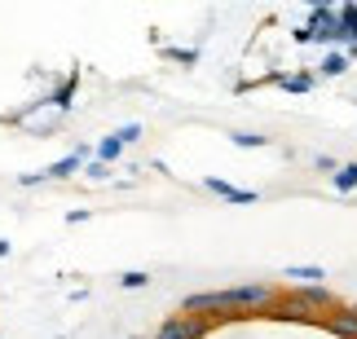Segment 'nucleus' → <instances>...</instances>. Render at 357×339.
<instances>
[{"mask_svg":"<svg viewBox=\"0 0 357 339\" xmlns=\"http://www.w3.org/2000/svg\"><path fill=\"white\" fill-rule=\"evenodd\" d=\"M273 313H278L282 322H309L313 308L300 300V291H296V295H287V300H273Z\"/></svg>","mask_w":357,"mask_h":339,"instance_id":"obj_5","label":"nucleus"},{"mask_svg":"<svg viewBox=\"0 0 357 339\" xmlns=\"http://www.w3.org/2000/svg\"><path fill=\"white\" fill-rule=\"evenodd\" d=\"M282 88H291V93H309V88H313V79H309V75H296V79H282Z\"/></svg>","mask_w":357,"mask_h":339,"instance_id":"obj_14","label":"nucleus"},{"mask_svg":"<svg viewBox=\"0 0 357 339\" xmlns=\"http://www.w3.org/2000/svg\"><path fill=\"white\" fill-rule=\"evenodd\" d=\"M93 155V145H75L66 159H58V164H49V168H40V172H26V176H18V185H40V181H62V176H71V172H79L84 168V159Z\"/></svg>","mask_w":357,"mask_h":339,"instance_id":"obj_2","label":"nucleus"},{"mask_svg":"<svg viewBox=\"0 0 357 339\" xmlns=\"http://www.w3.org/2000/svg\"><path fill=\"white\" fill-rule=\"evenodd\" d=\"M300 300H305L309 308H322V304H331V295H326L322 287H305V291H300Z\"/></svg>","mask_w":357,"mask_h":339,"instance_id":"obj_10","label":"nucleus"},{"mask_svg":"<svg viewBox=\"0 0 357 339\" xmlns=\"http://www.w3.org/2000/svg\"><path fill=\"white\" fill-rule=\"evenodd\" d=\"M273 304V291L252 282V287H229V291H199L185 300V313H212V317H238L243 308H265Z\"/></svg>","mask_w":357,"mask_h":339,"instance_id":"obj_1","label":"nucleus"},{"mask_svg":"<svg viewBox=\"0 0 357 339\" xmlns=\"http://www.w3.org/2000/svg\"><path fill=\"white\" fill-rule=\"evenodd\" d=\"M344 66H349V58H344V53H331V58L322 62V75H340Z\"/></svg>","mask_w":357,"mask_h":339,"instance_id":"obj_11","label":"nucleus"},{"mask_svg":"<svg viewBox=\"0 0 357 339\" xmlns=\"http://www.w3.org/2000/svg\"><path fill=\"white\" fill-rule=\"evenodd\" d=\"M212 189V194H221V198H229V203H256V194L252 189H238V185H229V181H221V176H208V181H203Z\"/></svg>","mask_w":357,"mask_h":339,"instance_id":"obj_6","label":"nucleus"},{"mask_svg":"<svg viewBox=\"0 0 357 339\" xmlns=\"http://www.w3.org/2000/svg\"><path fill=\"white\" fill-rule=\"evenodd\" d=\"M212 326V317H168L155 331V339H203Z\"/></svg>","mask_w":357,"mask_h":339,"instance_id":"obj_3","label":"nucleus"},{"mask_svg":"<svg viewBox=\"0 0 357 339\" xmlns=\"http://www.w3.org/2000/svg\"><path fill=\"white\" fill-rule=\"evenodd\" d=\"M146 282H150L146 274H119V287H123V291H142Z\"/></svg>","mask_w":357,"mask_h":339,"instance_id":"obj_12","label":"nucleus"},{"mask_svg":"<svg viewBox=\"0 0 357 339\" xmlns=\"http://www.w3.org/2000/svg\"><path fill=\"white\" fill-rule=\"evenodd\" d=\"M287 278H300V282H322V278H326V269H318V265H291V269H287Z\"/></svg>","mask_w":357,"mask_h":339,"instance_id":"obj_9","label":"nucleus"},{"mask_svg":"<svg viewBox=\"0 0 357 339\" xmlns=\"http://www.w3.org/2000/svg\"><path fill=\"white\" fill-rule=\"evenodd\" d=\"M71 93H75V75L66 79V84H62L58 93H53V106H66V102H71Z\"/></svg>","mask_w":357,"mask_h":339,"instance_id":"obj_13","label":"nucleus"},{"mask_svg":"<svg viewBox=\"0 0 357 339\" xmlns=\"http://www.w3.org/2000/svg\"><path fill=\"white\" fill-rule=\"evenodd\" d=\"M331 181H335V189H340V194H349V189H357V164H344V168H340V172L331 176Z\"/></svg>","mask_w":357,"mask_h":339,"instance_id":"obj_8","label":"nucleus"},{"mask_svg":"<svg viewBox=\"0 0 357 339\" xmlns=\"http://www.w3.org/2000/svg\"><path fill=\"white\" fill-rule=\"evenodd\" d=\"M234 141L247 145V150H252V145H265V137H256V132H234Z\"/></svg>","mask_w":357,"mask_h":339,"instance_id":"obj_15","label":"nucleus"},{"mask_svg":"<svg viewBox=\"0 0 357 339\" xmlns=\"http://www.w3.org/2000/svg\"><path fill=\"white\" fill-rule=\"evenodd\" d=\"M137 137H142V124H123V128H119V132H111V137H106L93 155H98V164H111V159H119L123 145L137 141Z\"/></svg>","mask_w":357,"mask_h":339,"instance_id":"obj_4","label":"nucleus"},{"mask_svg":"<svg viewBox=\"0 0 357 339\" xmlns=\"http://www.w3.org/2000/svg\"><path fill=\"white\" fill-rule=\"evenodd\" d=\"M331 331L344 335V339H357V308H344V313L331 317Z\"/></svg>","mask_w":357,"mask_h":339,"instance_id":"obj_7","label":"nucleus"}]
</instances>
